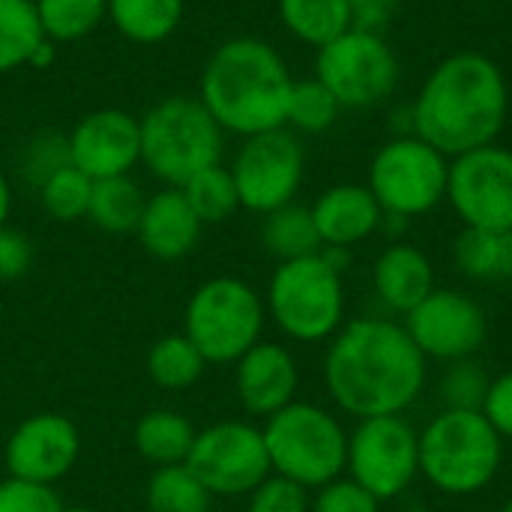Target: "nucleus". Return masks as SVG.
<instances>
[{"mask_svg":"<svg viewBox=\"0 0 512 512\" xmlns=\"http://www.w3.org/2000/svg\"><path fill=\"white\" fill-rule=\"evenodd\" d=\"M426 381L429 360L408 330L387 318L342 324L324 354V387L336 408L357 420L405 414Z\"/></svg>","mask_w":512,"mask_h":512,"instance_id":"f257e3e1","label":"nucleus"},{"mask_svg":"<svg viewBox=\"0 0 512 512\" xmlns=\"http://www.w3.org/2000/svg\"><path fill=\"white\" fill-rule=\"evenodd\" d=\"M414 135L447 159L495 144L510 117V81L483 51L444 57L411 102Z\"/></svg>","mask_w":512,"mask_h":512,"instance_id":"f03ea898","label":"nucleus"},{"mask_svg":"<svg viewBox=\"0 0 512 512\" xmlns=\"http://www.w3.org/2000/svg\"><path fill=\"white\" fill-rule=\"evenodd\" d=\"M291 87V69L267 39L231 36L207 57L198 99L225 132L249 138L285 126Z\"/></svg>","mask_w":512,"mask_h":512,"instance_id":"7ed1b4c3","label":"nucleus"},{"mask_svg":"<svg viewBox=\"0 0 512 512\" xmlns=\"http://www.w3.org/2000/svg\"><path fill=\"white\" fill-rule=\"evenodd\" d=\"M504 462V438L483 411H441L420 432V477L450 498L489 489Z\"/></svg>","mask_w":512,"mask_h":512,"instance_id":"20e7f679","label":"nucleus"},{"mask_svg":"<svg viewBox=\"0 0 512 512\" xmlns=\"http://www.w3.org/2000/svg\"><path fill=\"white\" fill-rule=\"evenodd\" d=\"M345 270L324 249L282 261L267 285V315L294 342H330L345 324Z\"/></svg>","mask_w":512,"mask_h":512,"instance_id":"39448f33","label":"nucleus"},{"mask_svg":"<svg viewBox=\"0 0 512 512\" xmlns=\"http://www.w3.org/2000/svg\"><path fill=\"white\" fill-rule=\"evenodd\" d=\"M141 120V165L165 186H183L198 171L219 165L225 129L201 99L168 96Z\"/></svg>","mask_w":512,"mask_h":512,"instance_id":"423d86ee","label":"nucleus"},{"mask_svg":"<svg viewBox=\"0 0 512 512\" xmlns=\"http://www.w3.org/2000/svg\"><path fill=\"white\" fill-rule=\"evenodd\" d=\"M261 435L273 474L288 477L309 492L345 474L348 432L339 417L321 405L291 402L267 417Z\"/></svg>","mask_w":512,"mask_h":512,"instance_id":"0eeeda50","label":"nucleus"},{"mask_svg":"<svg viewBox=\"0 0 512 512\" xmlns=\"http://www.w3.org/2000/svg\"><path fill=\"white\" fill-rule=\"evenodd\" d=\"M267 321L264 297L243 279H207L186 303L183 333L207 363H237L261 342Z\"/></svg>","mask_w":512,"mask_h":512,"instance_id":"6e6552de","label":"nucleus"},{"mask_svg":"<svg viewBox=\"0 0 512 512\" xmlns=\"http://www.w3.org/2000/svg\"><path fill=\"white\" fill-rule=\"evenodd\" d=\"M450 159L420 135H390L369 162L366 186L387 216L417 219L447 201Z\"/></svg>","mask_w":512,"mask_h":512,"instance_id":"1a4fd4ad","label":"nucleus"},{"mask_svg":"<svg viewBox=\"0 0 512 512\" xmlns=\"http://www.w3.org/2000/svg\"><path fill=\"white\" fill-rule=\"evenodd\" d=\"M399 57L384 33L351 27L315 57V78L348 111H366L387 102L399 87Z\"/></svg>","mask_w":512,"mask_h":512,"instance_id":"9d476101","label":"nucleus"},{"mask_svg":"<svg viewBox=\"0 0 512 512\" xmlns=\"http://www.w3.org/2000/svg\"><path fill=\"white\" fill-rule=\"evenodd\" d=\"M345 471L381 504L399 498L420 477V432L402 414L360 420L348 435Z\"/></svg>","mask_w":512,"mask_h":512,"instance_id":"9b49d317","label":"nucleus"},{"mask_svg":"<svg viewBox=\"0 0 512 512\" xmlns=\"http://www.w3.org/2000/svg\"><path fill=\"white\" fill-rule=\"evenodd\" d=\"M240 207L252 213H273L291 204L306 177V150L288 126L243 138L234 162L228 165Z\"/></svg>","mask_w":512,"mask_h":512,"instance_id":"f8f14e48","label":"nucleus"},{"mask_svg":"<svg viewBox=\"0 0 512 512\" xmlns=\"http://www.w3.org/2000/svg\"><path fill=\"white\" fill-rule=\"evenodd\" d=\"M186 468L213 498L252 495L273 474L261 429L240 420H222L201 429Z\"/></svg>","mask_w":512,"mask_h":512,"instance_id":"ddd939ff","label":"nucleus"},{"mask_svg":"<svg viewBox=\"0 0 512 512\" xmlns=\"http://www.w3.org/2000/svg\"><path fill=\"white\" fill-rule=\"evenodd\" d=\"M447 204L465 228L512 234V147L495 141L453 156Z\"/></svg>","mask_w":512,"mask_h":512,"instance_id":"4468645a","label":"nucleus"},{"mask_svg":"<svg viewBox=\"0 0 512 512\" xmlns=\"http://www.w3.org/2000/svg\"><path fill=\"white\" fill-rule=\"evenodd\" d=\"M402 327L426 360L441 363L474 357L489 336L486 309L456 288H435L417 309L405 315Z\"/></svg>","mask_w":512,"mask_h":512,"instance_id":"2eb2a0df","label":"nucleus"},{"mask_svg":"<svg viewBox=\"0 0 512 512\" xmlns=\"http://www.w3.org/2000/svg\"><path fill=\"white\" fill-rule=\"evenodd\" d=\"M81 453V435L75 423L63 414H33L15 426L3 447L6 474L15 480L54 486L63 480Z\"/></svg>","mask_w":512,"mask_h":512,"instance_id":"dca6fc26","label":"nucleus"},{"mask_svg":"<svg viewBox=\"0 0 512 512\" xmlns=\"http://www.w3.org/2000/svg\"><path fill=\"white\" fill-rule=\"evenodd\" d=\"M69 153L90 180L132 174L141 165V120L123 108H96L72 126Z\"/></svg>","mask_w":512,"mask_h":512,"instance_id":"f3484780","label":"nucleus"},{"mask_svg":"<svg viewBox=\"0 0 512 512\" xmlns=\"http://www.w3.org/2000/svg\"><path fill=\"white\" fill-rule=\"evenodd\" d=\"M234 366V390L246 414L267 420L297 402L300 369L285 345L261 339Z\"/></svg>","mask_w":512,"mask_h":512,"instance_id":"a211bd4d","label":"nucleus"},{"mask_svg":"<svg viewBox=\"0 0 512 512\" xmlns=\"http://www.w3.org/2000/svg\"><path fill=\"white\" fill-rule=\"evenodd\" d=\"M321 246L330 249H354L381 231L384 210L369 192L366 183H336L324 189L309 207Z\"/></svg>","mask_w":512,"mask_h":512,"instance_id":"6ab92c4d","label":"nucleus"},{"mask_svg":"<svg viewBox=\"0 0 512 512\" xmlns=\"http://www.w3.org/2000/svg\"><path fill=\"white\" fill-rule=\"evenodd\" d=\"M201 228L204 225L183 198V192L177 186H165L147 198L135 234L147 255L159 261H180L198 246Z\"/></svg>","mask_w":512,"mask_h":512,"instance_id":"aec40b11","label":"nucleus"},{"mask_svg":"<svg viewBox=\"0 0 512 512\" xmlns=\"http://www.w3.org/2000/svg\"><path fill=\"white\" fill-rule=\"evenodd\" d=\"M372 288L390 312L405 318L435 291V267L423 249L396 240L375 258Z\"/></svg>","mask_w":512,"mask_h":512,"instance_id":"412c9836","label":"nucleus"},{"mask_svg":"<svg viewBox=\"0 0 512 512\" xmlns=\"http://www.w3.org/2000/svg\"><path fill=\"white\" fill-rule=\"evenodd\" d=\"M195 435H198V429L180 411L156 408V411H147L135 423L132 444L144 462H150L156 468H168V465H186Z\"/></svg>","mask_w":512,"mask_h":512,"instance_id":"4be33fe9","label":"nucleus"},{"mask_svg":"<svg viewBox=\"0 0 512 512\" xmlns=\"http://www.w3.org/2000/svg\"><path fill=\"white\" fill-rule=\"evenodd\" d=\"M453 261L471 282H507L512 279V234L462 228L453 243Z\"/></svg>","mask_w":512,"mask_h":512,"instance_id":"5701e85b","label":"nucleus"},{"mask_svg":"<svg viewBox=\"0 0 512 512\" xmlns=\"http://www.w3.org/2000/svg\"><path fill=\"white\" fill-rule=\"evenodd\" d=\"M276 12L282 27L315 51L354 27L348 0H276Z\"/></svg>","mask_w":512,"mask_h":512,"instance_id":"b1692460","label":"nucleus"},{"mask_svg":"<svg viewBox=\"0 0 512 512\" xmlns=\"http://www.w3.org/2000/svg\"><path fill=\"white\" fill-rule=\"evenodd\" d=\"M186 0H108V21L129 42H165L183 21Z\"/></svg>","mask_w":512,"mask_h":512,"instance_id":"393cba45","label":"nucleus"},{"mask_svg":"<svg viewBox=\"0 0 512 512\" xmlns=\"http://www.w3.org/2000/svg\"><path fill=\"white\" fill-rule=\"evenodd\" d=\"M144 204L147 198L129 174L93 180L87 219L105 234H135Z\"/></svg>","mask_w":512,"mask_h":512,"instance_id":"a878e982","label":"nucleus"},{"mask_svg":"<svg viewBox=\"0 0 512 512\" xmlns=\"http://www.w3.org/2000/svg\"><path fill=\"white\" fill-rule=\"evenodd\" d=\"M261 243L273 258H279V264L294 261V258H306V255H315L324 249L318 228H315V219H312V210L297 204V201L264 216Z\"/></svg>","mask_w":512,"mask_h":512,"instance_id":"bb28decb","label":"nucleus"},{"mask_svg":"<svg viewBox=\"0 0 512 512\" xmlns=\"http://www.w3.org/2000/svg\"><path fill=\"white\" fill-rule=\"evenodd\" d=\"M204 354L189 342L186 333L162 336L147 351V375L162 390H189L204 375Z\"/></svg>","mask_w":512,"mask_h":512,"instance_id":"cd10ccee","label":"nucleus"},{"mask_svg":"<svg viewBox=\"0 0 512 512\" xmlns=\"http://www.w3.org/2000/svg\"><path fill=\"white\" fill-rule=\"evenodd\" d=\"M45 42L33 0H0V75L30 66Z\"/></svg>","mask_w":512,"mask_h":512,"instance_id":"c85d7f7f","label":"nucleus"},{"mask_svg":"<svg viewBox=\"0 0 512 512\" xmlns=\"http://www.w3.org/2000/svg\"><path fill=\"white\" fill-rule=\"evenodd\" d=\"M213 495L186 465L156 468L144 489L147 512H210Z\"/></svg>","mask_w":512,"mask_h":512,"instance_id":"c756f323","label":"nucleus"},{"mask_svg":"<svg viewBox=\"0 0 512 512\" xmlns=\"http://www.w3.org/2000/svg\"><path fill=\"white\" fill-rule=\"evenodd\" d=\"M177 189L183 192V198L189 201V207L195 210V216L201 219V225L225 222L240 207V195H237L234 177H231V171L222 162L198 171L195 177H189Z\"/></svg>","mask_w":512,"mask_h":512,"instance_id":"7c9ffc66","label":"nucleus"},{"mask_svg":"<svg viewBox=\"0 0 512 512\" xmlns=\"http://www.w3.org/2000/svg\"><path fill=\"white\" fill-rule=\"evenodd\" d=\"M45 39L75 42L108 18V0H33Z\"/></svg>","mask_w":512,"mask_h":512,"instance_id":"2f4dec72","label":"nucleus"},{"mask_svg":"<svg viewBox=\"0 0 512 512\" xmlns=\"http://www.w3.org/2000/svg\"><path fill=\"white\" fill-rule=\"evenodd\" d=\"M342 111L345 108L339 105V99L315 75L312 78H300L291 87L285 126L291 132H303V135H321V132L336 126Z\"/></svg>","mask_w":512,"mask_h":512,"instance_id":"473e14b6","label":"nucleus"},{"mask_svg":"<svg viewBox=\"0 0 512 512\" xmlns=\"http://www.w3.org/2000/svg\"><path fill=\"white\" fill-rule=\"evenodd\" d=\"M90 192H93V180L75 165H66L39 186V201L51 219L75 222V219H87Z\"/></svg>","mask_w":512,"mask_h":512,"instance_id":"72a5a7b5","label":"nucleus"},{"mask_svg":"<svg viewBox=\"0 0 512 512\" xmlns=\"http://www.w3.org/2000/svg\"><path fill=\"white\" fill-rule=\"evenodd\" d=\"M489 384H492L489 372L474 357L450 363V369L438 384L444 411H483Z\"/></svg>","mask_w":512,"mask_h":512,"instance_id":"f704fd0d","label":"nucleus"},{"mask_svg":"<svg viewBox=\"0 0 512 512\" xmlns=\"http://www.w3.org/2000/svg\"><path fill=\"white\" fill-rule=\"evenodd\" d=\"M72 165V153H69V135L60 132H39L33 135L18 156V168L24 174V180L30 186H42L48 177H54L60 168Z\"/></svg>","mask_w":512,"mask_h":512,"instance_id":"c9c22d12","label":"nucleus"},{"mask_svg":"<svg viewBox=\"0 0 512 512\" xmlns=\"http://www.w3.org/2000/svg\"><path fill=\"white\" fill-rule=\"evenodd\" d=\"M249 512H312V495L300 483L270 474L249 495Z\"/></svg>","mask_w":512,"mask_h":512,"instance_id":"e433bc0d","label":"nucleus"},{"mask_svg":"<svg viewBox=\"0 0 512 512\" xmlns=\"http://www.w3.org/2000/svg\"><path fill=\"white\" fill-rule=\"evenodd\" d=\"M381 501L369 495L357 480L351 477H336L315 489L312 512H378Z\"/></svg>","mask_w":512,"mask_h":512,"instance_id":"4c0bfd02","label":"nucleus"},{"mask_svg":"<svg viewBox=\"0 0 512 512\" xmlns=\"http://www.w3.org/2000/svg\"><path fill=\"white\" fill-rule=\"evenodd\" d=\"M63 501L51 486L6 477L0 480V512H63Z\"/></svg>","mask_w":512,"mask_h":512,"instance_id":"58836bf2","label":"nucleus"},{"mask_svg":"<svg viewBox=\"0 0 512 512\" xmlns=\"http://www.w3.org/2000/svg\"><path fill=\"white\" fill-rule=\"evenodd\" d=\"M483 417L492 423V429L504 441H512V369L492 378L486 402H483Z\"/></svg>","mask_w":512,"mask_h":512,"instance_id":"ea45409f","label":"nucleus"},{"mask_svg":"<svg viewBox=\"0 0 512 512\" xmlns=\"http://www.w3.org/2000/svg\"><path fill=\"white\" fill-rule=\"evenodd\" d=\"M33 249L30 240L15 228H0V282H15L30 270Z\"/></svg>","mask_w":512,"mask_h":512,"instance_id":"a19ab883","label":"nucleus"},{"mask_svg":"<svg viewBox=\"0 0 512 512\" xmlns=\"http://www.w3.org/2000/svg\"><path fill=\"white\" fill-rule=\"evenodd\" d=\"M348 9H351L354 27L384 33V27L393 21L399 9V0H348Z\"/></svg>","mask_w":512,"mask_h":512,"instance_id":"79ce46f5","label":"nucleus"},{"mask_svg":"<svg viewBox=\"0 0 512 512\" xmlns=\"http://www.w3.org/2000/svg\"><path fill=\"white\" fill-rule=\"evenodd\" d=\"M390 132H393V135H414V114H411V105H402V108H393V111H390Z\"/></svg>","mask_w":512,"mask_h":512,"instance_id":"37998d69","label":"nucleus"},{"mask_svg":"<svg viewBox=\"0 0 512 512\" xmlns=\"http://www.w3.org/2000/svg\"><path fill=\"white\" fill-rule=\"evenodd\" d=\"M9 210H12V186H9V180H6V174L0 168V228L9 219Z\"/></svg>","mask_w":512,"mask_h":512,"instance_id":"c03bdc74","label":"nucleus"},{"mask_svg":"<svg viewBox=\"0 0 512 512\" xmlns=\"http://www.w3.org/2000/svg\"><path fill=\"white\" fill-rule=\"evenodd\" d=\"M501 512H512V498L504 504V507H501Z\"/></svg>","mask_w":512,"mask_h":512,"instance_id":"a18cd8bd","label":"nucleus"},{"mask_svg":"<svg viewBox=\"0 0 512 512\" xmlns=\"http://www.w3.org/2000/svg\"><path fill=\"white\" fill-rule=\"evenodd\" d=\"M63 512H90V510H84V507H72V510H63Z\"/></svg>","mask_w":512,"mask_h":512,"instance_id":"49530a36","label":"nucleus"}]
</instances>
